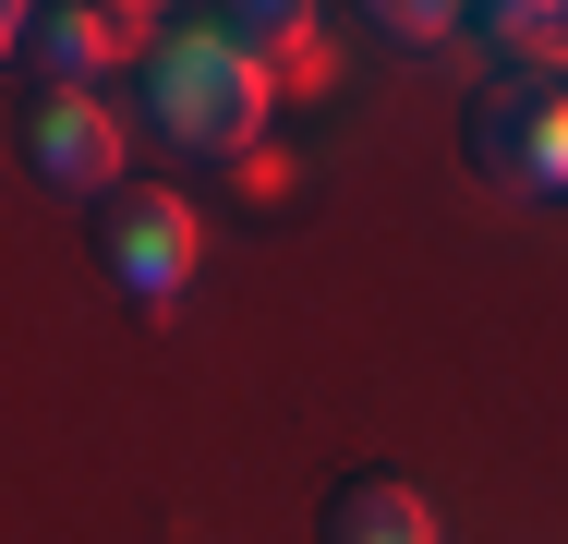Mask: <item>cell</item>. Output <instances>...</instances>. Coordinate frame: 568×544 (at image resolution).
Masks as SVG:
<instances>
[{"label":"cell","instance_id":"cell-1","mask_svg":"<svg viewBox=\"0 0 568 544\" xmlns=\"http://www.w3.org/2000/svg\"><path fill=\"white\" fill-rule=\"evenodd\" d=\"M133 109H145V133L182 158V170H219V182H278V158H266V133H278V73L266 61H242L219 24L194 12V24H170L145 61H133Z\"/></svg>","mask_w":568,"mask_h":544},{"label":"cell","instance_id":"cell-2","mask_svg":"<svg viewBox=\"0 0 568 544\" xmlns=\"http://www.w3.org/2000/svg\"><path fill=\"white\" fill-rule=\"evenodd\" d=\"M85 254H98V279L133 315H170L194 291V266H206V206L182 182H121L110 206L85 218Z\"/></svg>","mask_w":568,"mask_h":544},{"label":"cell","instance_id":"cell-3","mask_svg":"<svg viewBox=\"0 0 568 544\" xmlns=\"http://www.w3.org/2000/svg\"><path fill=\"white\" fill-rule=\"evenodd\" d=\"M0 24H12L24 98H85L98 73H121V61L158 49V12H133V0H24V12H0Z\"/></svg>","mask_w":568,"mask_h":544},{"label":"cell","instance_id":"cell-4","mask_svg":"<svg viewBox=\"0 0 568 544\" xmlns=\"http://www.w3.org/2000/svg\"><path fill=\"white\" fill-rule=\"evenodd\" d=\"M459 145H471V170L496 182V194H520V206H557L568 194V85L545 73H496L471 121H459Z\"/></svg>","mask_w":568,"mask_h":544},{"label":"cell","instance_id":"cell-5","mask_svg":"<svg viewBox=\"0 0 568 544\" xmlns=\"http://www.w3.org/2000/svg\"><path fill=\"white\" fill-rule=\"evenodd\" d=\"M12 145H24V182H37V194H61V206H85V218H98L121 182H133V170H121L133 121H121L98 85H85V98H24Z\"/></svg>","mask_w":568,"mask_h":544},{"label":"cell","instance_id":"cell-6","mask_svg":"<svg viewBox=\"0 0 568 544\" xmlns=\"http://www.w3.org/2000/svg\"><path fill=\"white\" fill-rule=\"evenodd\" d=\"M206 24H219L242 61H266V73H278V98H315V85H327V61H339L315 0H219Z\"/></svg>","mask_w":568,"mask_h":544},{"label":"cell","instance_id":"cell-7","mask_svg":"<svg viewBox=\"0 0 568 544\" xmlns=\"http://www.w3.org/2000/svg\"><path fill=\"white\" fill-rule=\"evenodd\" d=\"M315 544H436V508L412 472H339L315 508Z\"/></svg>","mask_w":568,"mask_h":544},{"label":"cell","instance_id":"cell-8","mask_svg":"<svg viewBox=\"0 0 568 544\" xmlns=\"http://www.w3.org/2000/svg\"><path fill=\"white\" fill-rule=\"evenodd\" d=\"M471 37L496 49V73H545V85H568V0H484Z\"/></svg>","mask_w":568,"mask_h":544},{"label":"cell","instance_id":"cell-9","mask_svg":"<svg viewBox=\"0 0 568 544\" xmlns=\"http://www.w3.org/2000/svg\"><path fill=\"white\" fill-rule=\"evenodd\" d=\"M363 37H375V49H399V61H424V49L471 37V12H448V0H375V12H363Z\"/></svg>","mask_w":568,"mask_h":544}]
</instances>
